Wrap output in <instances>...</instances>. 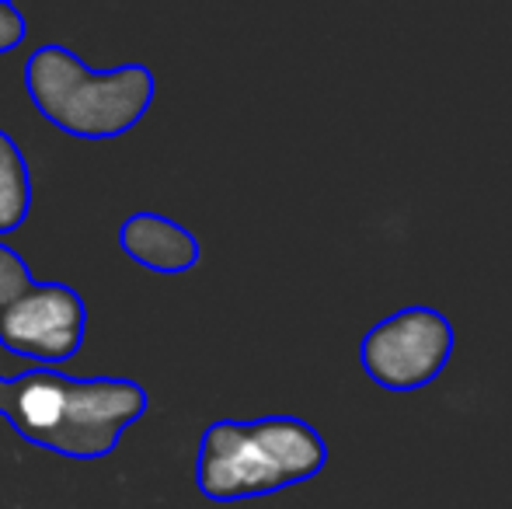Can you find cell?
Here are the masks:
<instances>
[{
  "mask_svg": "<svg viewBox=\"0 0 512 509\" xmlns=\"http://www.w3.org/2000/svg\"><path fill=\"white\" fill-rule=\"evenodd\" d=\"M143 412L147 391L136 381L67 377L46 367L7 384L4 405V419L21 440L74 461L108 457Z\"/></svg>",
  "mask_w": 512,
  "mask_h": 509,
  "instance_id": "cell-1",
  "label": "cell"
},
{
  "mask_svg": "<svg viewBox=\"0 0 512 509\" xmlns=\"http://www.w3.org/2000/svg\"><path fill=\"white\" fill-rule=\"evenodd\" d=\"M328 464V443L297 415L255 422L220 419L206 426L196 457V485L213 503H237L304 485Z\"/></svg>",
  "mask_w": 512,
  "mask_h": 509,
  "instance_id": "cell-2",
  "label": "cell"
},
{
  "mask_svg": "<svg viewBox=\"0 0 512 509\" xmlns=\"http://www.w3.org/2000/svg\"><path fill=\"white\" fill-rule=\"evenodd\" d=\"M25 91L39 116L74 140L126 136L154 105L157 81L143 63L95 70L74 49L49 42L25 63Z\"/></svg>",
  "mask_w": 512,
  "mask_h": 509,
  "instance_id": "cell-3",
  "label": "cell"
},
{
  "mask_svg": "<svg viewBox=\"0 0 512 509\" xmlns=\"http://www.w3.org/2000/svg\"><path fill=\"white\" fill-rule=\"evenodd\" d=\"M453 325L436 307H405L363 335L359 363L384 391H418L446 370L453 356Z\"/></svg>",
  "mask_w": 512,
  "mask_h": 509,
  "instance_id": "cell-4",
  "label": "cell"
},
{
  "mask_svg": "<svg viewBox=\"0 0 512 509\" xmlns=\"http://www.w3.org/2000/svg\"><path fill=\"white\" fill-rule=\"evenodd\" d=\"M84 328L88 307L67 283H32L18 300L0 307V346L46 370L81 353Z\"/></svg>",
  "mask_w": 512,
  "mask_h": 509,
  "instance_id": "cell-5",
  "label": "cell"
},
{
  "mask_svg": "<svg viewBox=\"0 0 512 509\" xmlns=\"http://www.w3.org/2000/svg\"><path fill=\"white\" fill-rule=\"evenodd\" d=\"M122 252L157 276H182L199 262V241L192 231L164 213H133L119 227Z\"/></svg>",
  "mask_w": 512,
  "mask_h": 509,
  "instance_id": "cell-6",
  "label": "cell"
},
{
  "mask_svg": "<svg viewBox=\"0 0 512 509\" xmlns=\"http://www.w3.org/2000/svg\"><path fill=\"white\" fill-rule=\"evenodd\" d=\"M32 210V175L18 140L0 129V241L25 224Z\"/></svg>",
  "mask_w": 512,
  "mask_h": 509,
  "instance_id": "cell-7",
  "label": "cell"
},
{
  "mask_svg": "<svg viewBox=\"0 0 512 509\" xmlns=\"http://www.w3.org/2000/svg\"><path fill=\"white\" fill-rule=\"evenodd\" d=\"M32 283L35 279H32V269L25 265V258L14 252L7 241H0V307L18 300Z\"/></svg>",
  "mask_w": 512,
  "mask_h": 509,
  "instance_id": "cell-8",
  "label": "cell"
},
{
  "mask_svg": "<svg viewBox=\"0 0 512 509\" xmlns=\"http://www.w3.org/2000/svg\"><path fill=\"white\" fill-rule=\"evenodd\" d=\"M25 14L14 4H0V53H14L25 42Z\"/></svg>",
  "mask_w": 512,
  "mask_h": 509,
  "instance_id": "cell-9",
  "label": "cell"
},
{
  "mask_svg": "<svg viewBox=\"0 0 512 509\" xmlns=\"http://www.w3.org/2000/svg\"><path fill=\"white\" fill-rule=\"evenodd\" d=\"M28 370H39V367L28 360H18V356H11L4 346H0V381H18V377H25Z\"/></svg>",
  "mask_w": 512,
  "mask_h": 509,
  "instance_id": "cell-10",
  "label": "cell"
},
{
  "mask_svg": "<svg viewBox=\"0 0 512 509\" xmlns=\"http://www.w3.org/2000/svg\"><path fill=\"white\" fill-rule=\"evenodd\" d=\"M7 384L11 381H0V415H4V405H7Z\"/></svg>",
  "mask_w": 512,
  "mask_h": 509,
  "instance_id": "cell-11",
  "label": "cell"
}]
</instances>
